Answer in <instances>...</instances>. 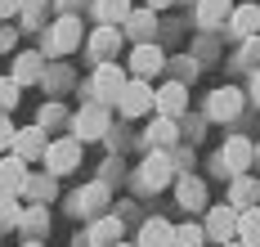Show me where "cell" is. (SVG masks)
<instances>
[{
  "instance_id": "13",
  "label": "cell",
  "mask_w": 260,
  "mask_h": 247,
  "mask_svg": "<svg viewBox=\"0 0 260 247\" xmlns=\"http://www.w3.org/2000/svg\"><path fill=\"white\" fill-rule=\"evenodd\" d=\"M153 104L161 108V117H180L184 104H188V90H184L180 81H171V85H161V90L153 95Z\"/></svg>"
},
{
  "instance_id": "10",
  "label": "cell",
  "mask_w": 260,
  "mask_h": 247,
  "mask_svg": "<svg viewBox=\"0 0 260 247\" xmlns=\"http://www.w3.org/2000/svg\"><path fill=\"white\" fill-rule=\"evenodd\" d=\"M251 158H256V148H251L242 135H234L229 144H224V158H220V162H224V171H229V175H242V171L251 166Z\"/></svg>"
},
{
  "instance_id": "34",
  "label": "cell",
  "mask_w": 260,
  "mask_h": 247,
  "mask_svg": "<svg viewBox=\"0 0 260 247\" xmlns=\"http://www.w3.org/2000/svg\"><path fill=\"white\" fill-rule=\"evenodd\" d=\"M77 5H85V0H58V9H63V14H72Z\"/></svg>"
},
{
  "instance_id": "5",
  "label": "cell",
  "mask_w": 260,
  "mask_h": 247,
  "mask_svg": "<svg viewBox=\"0 0 260 247\" xmlns=\"http://www.w3.org/2000/svg\"><path fill=\"white\" fill-rule=\"evenodd\" d=\"M171 175H175V162H171L161 148L148 153L144 166H139V184H144V189H161V184H171Z\"/></svg>"
},
{
  "instance_id": "23",
  "label": "cell",
  "mask_w": 260,
  "mask_h": 247,
  "mask_svg": "<svg viewBox=\"0 0 260 247\" xmlns=\"http://www.w3.org/2000/svg\"><path fill=\"white\" fill-rule=\"evenodd\" d=\"M126 14H130V0H94V18L99 23H126Z\"/></svg>"
},
{
  "instance_id": "14",
  "label": "cell",
  "mask_w": 260,
  "mask_h": 247,
  "mask_svg": "<svg viewBox=\"0 0 260 247\" xmlns=\"http://www.w3.org/2000/svg\"><path fill=\"white\" fill-rule=\"evenodd\" d=\"M27 158H9V162H0V193H23L27 189Z\"/></svg>"
},
{
  "instance_id": "16",
  "label": "cell",
  "mask_w": 260,
  "mask_h": 247,
  "mask_svg": "<svg viewBox=\"0 0 260 247\" xmlns=\"http://www.w3.org/2000/svg\"><path fill=\"white\" fill-rule=\"evenodd\" d=\"M193 5H198V23L202 27H220L234 14V0H193Z\"/></svg>"
},
{
  "instance_id": "8",
  "label": "cell",
  "mask_w": 260,
  "mask_h": 247,
  "mask_svg": "<svg viewBox=\"0 0 260 247\" xmlns=\"http://www.w3.org/2000/svg\"><path fill=\"white\" fill-rule=\"evenodd\" d=\"M121 112L126 117H139V112H148L153 108V90H148V81L144 77H135V81H126V90H121Z\"/></svg>"
},
{
  "instance_id": "36",
  "label": "cell",
  "mask_w": 260,
  "mask_h": 247,
  "mask_svg": "<svg viewBox=\"0 0 260 247\" xmlns=\"http://www.w3.org/2000/svg\"><path fill=\"white\" fill-rule=\"evenodd\" d=\"M166 5H175V0H148V9H166Z\"/></svg>"
},
{
  "instance_id": "40",
  "label": "cell",
  "mask_w": 260,
  "mask_h": 247,
  "mask_svg": "<svg viewBox=\"0 0 260 247\" xmlns=\"http://www.w3.org/2000/svg\"><path fill=\"white\" fill-rule=\"evenodd\" d=\"M256 162H260V148H256Z\"/></svg>"
},
{
  "instance_id": "15",
  "label": "cell",
  "mask_w": 260,
  "mask_h": 247,
  "mask_svg": "<svg viewBox=\"0 0 260 247\" xmlns=\"http://www.w3.org/2000/svg\"><path fill=\"white\" fill-rule=\"evenodd\" d=\"M229 27H234V36H260V5H238L234 14H229Z\"/></svg>"
},
{
  "instance_id": "3",
  "label": "cell",
  "mask_w": 260,
  "mask_h": 247,
  "mask_svg": "<svg viewBox=\"0 0 260 247\" xmlns=\"http://www.w3.org/2000/svg\"><path fill=\"white\" fill-rule=\"evenodd\" d=\"M45 166H50V175L77 171L81 166V139H54V144H45Z\"/></svg>"
},
{
  "instance_id": "2",
  "label": "cell",
  "mask_w": 260,
  "mask_h": 247,
  "mask_svg": "<svg viewBox=\"0 0 260 247\" xmlns=\"http://www.w3.org/2000/svg\"><path fill=\"white\" fill-rule=\"evenodd\" d=\"M81 45V18L77 14H58V23L45 32V50L50 54H72Z\"/></svg>"
},
{
  "instance_id": "17",
  "label": "cell",
  "mask_w": 260,
  "mask_h": 247,
  "mask_svg": "<svg viewBox=\"0 0 260 247\" xmlns=\"http://www.w3.org/2000/svg\"><path fill=\"white\" fill-rule=\"evenodd\" d=\"M171 243H175V225L161 216H153L144 225V234H139V247H171Z\"/></svg>"
},
{
  "instance_id": "11",
  "label": "cell",
  "mask_w": 260,
  "mask_h": 247,
  "mask_svg": "<svg viewBox=\"0 0 260 247\" xmlns=\"http://www.w3.org/2000/svg\"><path fill=\"white\" fill-rule=\"evenodd\" d=\"M161 63H166V54L157 50L153 41L135 45V54H130V68H135V77H153V72H161Z\"/></svg>"
},
{
  "instance_id": "30",
  "label": "cell",
  "mask_w": 260,
  "mask_h": 247,
  "mask_svg": "<svg viewBox=\"0 0 260 247\" xmlns=\"http://www.w3.org/2000/svg\"><path fill=\"white\" fill-rule=\"evenodd\" d=\"M18 90H23V85L14 81V77H5V81H0V108H14V104H18Z\"/></svg>"
},
{
  "instance_id": "7",
  "label": "cell",
  "mask_w": 260,
  "mask_h": 247,
  "mask_svg": "<svg viewBox=\"0 0 260 247\" xmlns=\"http://www.w3.org/2000/svg\"><path fill=\"white\" fill-rule=\"evenodd\" d=\"M238 112H242V90H234V85L215 90L207 99V117H215V121H234Z\"/></svg>"
},
{
  "instance_id": "28",
  "label": "cell",
  "mask_w": 260,
  "mask_h": 247,
  "mask_svg": "<svg viewBox=\"0 0 260 247\" xmlns=\"http://www.w3.org/2000/svg\"><path fill=\"white\" fill-rule=\"evenodd\" d=\"M202 243H207V229H202V225H180L171 247H202Z\"/></svg>"
},
{
  "instance_id": "38",
  "label": "cell",
  "mask_w": 260,
  "mask_h": 247,
  "mask_svg": "<svg viewBox=\"0 0 260 247\" xmlns=\"http://www.w3.org/2000/svg\"><path fill=\"white\" fill-rule=\"evenodd\" d=\"M27 247H41V243H27Z\"/></svg>"
},
{
  "instance_id": "6",
  "label": "cell",
  "mask_w": 260,
  "mask_h": 247,
  "mask_svg": "<svg viewBox=\"0 0 260 247\" xmlns=\"http://www.w3.org/2000/svg\"><path fill=\"white\" fill-rule=\"evenodd\" d=\"M207 238H215V243H229V238H238V207H211L207 216Z\"/></svg>"
},
{
  "instance_id": "33",
  "label": "cell",
  "mask_w": 260,
  "mask_h": 247,
  "mask_svg": "<svg viewBox=\"0 0 260 247\" xmlns=\"http://www.w3.org/2000/svg\"><path fill=\"white\" fill-rule=\"evenodd\" d=\"M9 144H14V126L0 117V148H9Z\"/></svg>"
},
{
  "instance_id": "29",
  "label": "cell",
  "mask_w": 260,
  "mask_h": 247,
  "mask_svg": "<svg viewBox=\"0 0 260 247\" xmlns=\"http://www.w3.org/2000/svg\"><path fill=\"white\" fill-rule=\"evenodd\" d=\"M23 220V207H14L9 193H0V225H18Z\"/></svg>"
},
{
  "instance_id": "1",
  "label": "cell",
  "mask_w": 260,
  "mask_h": 247,
  "mask_svg": "<svg viewBox=\"0 0 260 247\" xmlns=\"http://www.w3.org/2000/svg\"><path fill=\"white\" fill-rule=\"evenodd\" d=\"M121 90H126V72L108 58L94 68V81H90V95H94V104H117L121 99Z\"/></svg>"
},
{
  "instance_id": "27",
  "label": "cell",
  "mask_w": 260,
  "mask_h": 247,
  "mask_svg": "<svg viewBox=\"0 0 260 247\" xmlns=\"http://www.w3.org/2000/svg\"><path fill=\"white\" fill-rule=\"evenodd\" d=\"M148 144H157V148L175 144V117H161V121H153V131H148Z\"/></svg>"
},
{
  "instance_id": "37",
  "label": "cell",
  "mask_w": 260,
  "mask_h": 247,
  "mask_svg": "<svg viewBox=\"0 0 260 247\" xmlns=\"http://www.w3.org/2000/svg\"><path fill=\"white\" fill-rule=\"evenodd\" d=\"M224 247H247V243H242V238H238V243H234V238H229V243H224Z\"/></svg>"
},
{
  "instance_id": "21",
  "label": "cell",
  "mask_w": 260,
  "mask_h": 247,
  "mask_svg": "<svg viewBox=\"0 0 260 247\" xmlns=\"http://www.w3.org/2000/svg\"><path fill=\"white\" fill-rule=\"evenodd\" d=\"M175 198H180V207L198 211V207L207 202V184H202V180H193V175H184V180H180V189H175Z\"/></svg>"
},
{
  "instance_id": "12",
  "label": "cell",
  "mask_w": 260,
  "mask_h": 247,
  "mask_svg": "<svg viewBox=\"0 0 260 247\" xmlns=\"http://www.w3.org/2000/svg\"><path fill=\"white\" fill-rule=\"evenodd\" d=\"M153 32H157V9H130L126 14V36H135V45L153 41Z\"/></svg>"
},
{
  "instance_id": "26",
  "label": "cell",
  "mask_w": 260,
  "mask_h": 247,
  "mask_svg": "<svg viewBox=\"0 0 260 247\" xmlns=\"http://www.w3.org/2000/svg\"><path fill=\"white\" fill-rule=\"evenodd\" d=\"M45 14H50V0H23L18 23H23V27H41V23H45Z\"/></svg>"
},
{
  "instance_id": "20",
  "label": "cell",
  "mask_w": 260,
  "mask_h": 247,
  "mask_svg": "<svg viewBox=\"0 0 260 247\" xmlns=\"http://www.w3.org/2000/svg\"><path fill=\"white\" fill-rule=\"evenodd\" d=\"M14 148H18V158H36V153H45V126H27L23 135H14Z\"/></svg>"
},
{
  "instance_id": "25",
  "label": "cell",
  "mask_w": 260,
  "mask_h": 247,
  "mask_svg": "<svg viewBox=\"0 0 260 247\" xmlns=\"http://www.w3.org/2000/svg\"><path fill=\"white\" fill-rule=\"evenodd\" d=\"M41 77V54H18L14 58V81L27 85V81H36Z\"/></svg>"
},
{
  "instance_id": "19",
  "label": "cell",
  "mask_w": 260,
  "mask_h": 247,
  "mask_svg": "<svg viewBox=\"0 0 260 247\" xmlns=\"http://www.w3.org/2000/svg\"><path fill=\"white\" fill-rule=\"evenodd\" d=\"M238 238L247 247H260V207H242L238 211Z\"/></svg>"
},
{
  "instance_id": "18",
  "label": "cell",
  "mask_w": 260,
  "mask_h": 247,
  "mask_svg": "<svg viewBox=\"0 0 260 247\" xmlns=\"http://www.w3.org/2000/svg\"><path fill=\"white\" fill-rule=\"evenodd\" d=\"M117 238H121V220L117 216H104L90 225V247H112Z\"/></svg>"
},
{
  "instance_id": "39",
  "label": "cell",
  "mask_w": 260,
  "mask_h": 247,
  "mask_svg": "<svg viewBox=\"0 0 260 247\" xmlns=\"http://www.w3.org/2000/svg\"><path fill=\"white\" fill-rule=\"evenodd\" d=\"M112 247H126V243H112Z\"/></svg>"
},
{
  "instance_id": "32",
  "label": "cell",
  "mask_w": 260,
  "mask_h": 247,
  "mask_svg": "<svg viewBox=\"0 0 260 247\" xmlns=\"http://www.w3.org/2000/svg\"><path fill=\"white\" fill-rule=\"evenodd\" d=\"M18 9H23V0H0V18H18Z\"/></svg>"
},
{
  "instance_id": "31",
  "label": "cell",
  "mask_w": 260,
  "mask_h": 247,
  "mask_svg": "<svg viewBox=\"0 0 260 247\" xmlns=\"http://www.w3.org/2000/svg\"><path fill=\"white\" fill-rule=\"evenodd\" d=\"M58 121H63V108L58 104H45L41 108V126H58Z\"/></svg>"
},
{
  "instance_id": "35",
  "label": "cell",
  "mask_w": 260,
  "mask_h": 247,
  "mask_svg": "<svg viewBox=\"0 0 260 247\" xmlns=\"http://www.w3.org/2000/svg\"><path fill=\"white\" fill-rule=\"evenodd\" d=\"M251 95L260 99V68H256V77H251Z\"/></svg>"
},
{
  "instance_id": "24",
  "label": "cell",
  "mask_w": 260,
  "mask_h": 247,
  "mask_svg": "<svg viewBox=\"0 0 260 247\" xmlns=\"http://www.w3.org/2000/svg\"><path fill=\"white\" fill-rule=\"evenodd\" d=\"M104 202H108V184H85L72 207H77V211H104Z\"/></svg>"
},
{
  "instance_id": "4",
  "label": "cell",
  "mask_w": 260,
  "mask_h": 247,
  "mask_svg": "<svg viewBox=\"0 0 260 247\" xmlns=\"http://www.w3.org/2000/svg\"><path fill=\"white\" fill-rule=\"evenodd\" d=\"M72 131H77V139H104V131H108V108H104V104H85V108L72 117Z\"/></svg>"
},
{
  "instance_id": "9",
  "label": "cell",
  "mask_w": 260,
  "mask_h": 247,
  "mask_svg": "<svg viewBox=\"0 0 260 247\" xmlns=\"http://www.w3.org/2000/svg\"><path fill=\"white\" fill-rule=\"evenodd\" d=\"M117 45H121V27H112V23H99V27L90 32V58L108 63V58L117 54Z\"/></svg>"
},
{
  "instance_id": "22",
  "label": "cell",
  "mask_w": 260,
  "mask_h": 247,
  "mask_svg": "<svg viewBox=\"0 0 260 247\" xmlns=\"http://www.w3.org/2000/svg\"><path fill=\"white\" fill-rule=\"evenodd\" d=\"M260 198V184L256 180H247V175H234V189H229V207H247V202H256Z\"/></svg>"
}]
</instances>
